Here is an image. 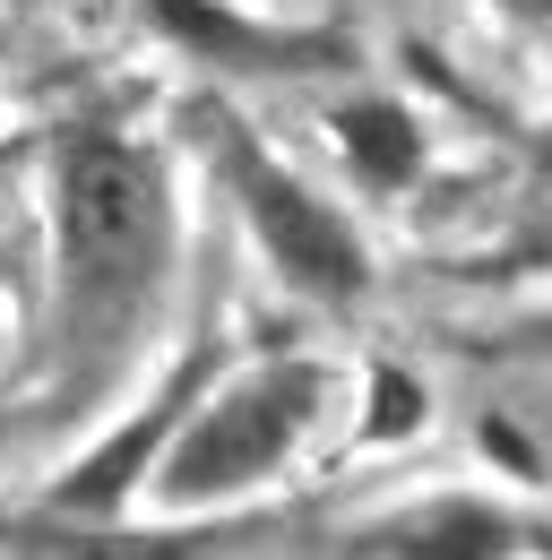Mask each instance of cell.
<instances>
[{"mask_svg":"<svg viewBox=\"0 0 552 560\" xmlns=\"http://www.w3.org/2000/svg\"><path fill=\"white\" fill-rule=\"evenodd\" d=\"M199 380H207V362H191V371H182V380H173V388H164V397H156V406H147V415L122 431V440H104V448H95V457H87V466L61 483V509H113V500L138 483V466H147V457L173 440V422L191 415Z\"/></svg>","mask_w":552,"mask_h":560,"instance_id":"5b68a950","label":"cell"},{"mask_svg":"<svg viewBox=\"0 0 552 560\" xmlns=\"http://www.w3.org/2000/svg\"><path fill=\"white\" fill-rule=\"evenodd\" d=\"M216 164H225L233 199H242V215H251L260 250H268L302 293H320V302H354V293L371 284V259H363L354 224H345L337 208H320V199H311V190H302L260 139H242V130L225 121V130H216Z\"/></svg>","mask_w":552,"mask_h":560,"instance_id":"3957f363","label":"cell"},{"mask_svg":"<svg viewBox=\"0 0 552 560\" xmlns=\"http://www.w3.org/2000/svg\"><path fill=\"white\" fill-rule=\"evenodd\" d=\"M156 26L199 52V61H225V70H268V78H294V70H337L345 61V35H294V26H260V18H233L216 0H147Z\"/></svg>","mask_w":552,"mask_h":560,"instance_id":"277c9868","label":"cell"},{"mask_svg":"<svg viewBox=\"0 0 552 560\" xmlns=\"http://www.w3.org/2000/svg\"><path fill=\"white\" fill-rule=\"evenodd\" d=\"M337 147H345V164H354L371 190H406L414 173H423V130H414L406 104H389V95L345 104L337 113Z\"/></svg>","mask_w":552,"mask_h":560,"instance_id":"8992f818","label":"cell"},{"mask_svg":"<svg viewBox=\"0 0 552 560\" xmlns=\"http://www.w3.org/2000/svg\"><path fill=\"white\" fill-rule=\"evenodd\" d=\"M414 422H423V388H414L406 371H371V415H363V431L371 440H406Z\"/></svg>","mask_w":552,"mask_h":560,"instance_id":"ba28073f","label":"cell"},{"mask_svg":"<svg viewBox=\"0 0 552 560\" xmlns=\"http://www.w3.org/2000/svg\"><path fill=\"white\" fill-rule=\"evenodd\" d=\"M320 388H329V371H311V362H268V371L233 380V388L156 457V466H164V475H156L164 500H173V509H216V500H233V491L268 483L276 466L294 457V440L311 431Z\"/></svg>","mask_w":552,"mask_h":560,"instance_id":"7a4b0ae2","label":"cell"},{"mask_svg":"<svg viewBox=\"0 0 552 560\" xmlns=\"http://www.w3.org/2000/svg\"><path fill=\"white\" fill-rule=\"evenodd\" d=\"M544 173H552V139H544Z\"/></svg>","mask_w":552,"mask_h":560,"instance_id":"30bf717a","label":"cell"},{"mask_svg":"<svg viewBox=\"0 0 552 560\" xmlns=\"http://www.w3.org/2000/svg\"><path fill=\"white\" fill-rule=\"evenodd\" d=\"M380 552H509L518 544V517L483 509V500H440V509H406L389 517L380 535H363Z\"/></svg>","mask_w":552,"mask_h":560,"instance_id":"52a82bcc","label":"cell"},{"mask_svg":"<svg viewBox=\"0 0 552 560\" xmlns=\"http://www.w3.org/2000/svg\"><path fill=\"white\" fill-rule=\"evenodd\" d=\"M164 173L130 139L95 130L61 164V293H69V337L113 346L130 337L147 293L164 277Z\"/></svg>","mask_w":552,"mask_h":560,"instance_id":"6da1fadb","label":"cell"},{"mask_svg":"<svg viewBox=\"0 0 552 560\" xmlns=\"http://www.w3.org/2000/svg\"><path fill=\"white\" fill-rule=\"evenodd\" d=\"M518 26H536V35H552V0H501Z\"/></svg>","mask_w":552,"mask_h":560,"instance_id":"9c48e42d","label":"cell"}]
</instances>
